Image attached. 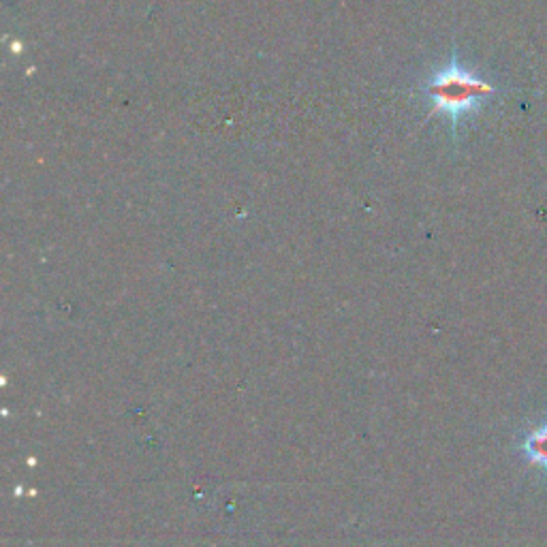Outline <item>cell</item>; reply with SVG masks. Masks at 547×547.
<instances>
[{
    "instance_id": "cell-1",
    "label": "cell",
    "mask_w": 547,
    "mask_h": 547,
    "mask_svg": "<svg viewBox=\"0 0 547 547\" xmlns=\"http://www.w3.org/2000/svg\"><path fill=\"white\" fill-rule=\"evenodd\" d=\"M424 92L432 103L430 116H445L451 122V131L456 133L460 120L473 114L483 105V101L490 99L496 92V86L462 67L458 56L453 54L447 65L432 73Z\"/></svg>"
}]
</instances>
